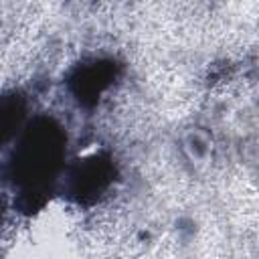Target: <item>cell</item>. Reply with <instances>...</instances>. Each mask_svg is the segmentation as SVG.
Segmentation results:
<instances>
[{
	"label": "cell",
	"instance_id": "obj_1",
	"mask_svg": "<svg viewBox=\"0 0 259 259\" xmlns=\"http://www.w3.org/2000/svg\"><path fill=\"white\" fill-rule=\"evenodd\" d=\"M109 77H111V67L103 65V63H95L93 67L83 69L79 73V81H77V85H79L77 95H81L83 99L85 97H97L105 89V85L109 83Z\"/></svg>",
	"mask_w": 259,
	"mask_h": 259
},
{
	"label": "cell",
	"instance_id": "obj_2",
	"mask_svg": "<svg viewBox=\"0 0 259 259\" xmlns=\"http://www.w3.org/2000/svg\"><path fill=\"white\" fill-rule=\"evenodd\" d=\"M107 174H109V168H107L101 160H97V158L89 160V164H85V166L73 176L75 192L81 194V190H83V192H87V190H89V192L101 190V188L105 186V182H107Z\"/></svg>",
	"mask_w": 259,
	"mask_h": 259
}]
</instances>
